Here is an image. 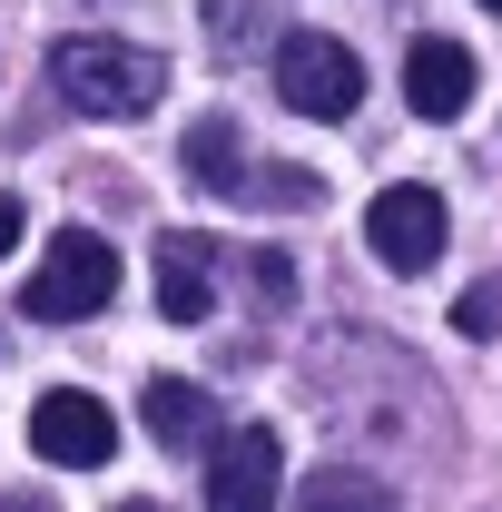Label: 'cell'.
Wrapping results in <instances>:
<instances>
[{
  "label": "cell",
  "instance_id": "1",
  "mask_svg": "<svg viewBox=\"0 0 502 512\" xmlns=\"http://www.w3.org/2000/svg\"><path fill=\"white\" fill-rule=\"evenodd\" d=\"M50 89H60L79 119H138L168 89V60L138 50V40H60L50 50Z\"/></svg>",
  "mask_w": 502,
  "mask_h": 512
},
{
  "label": "cell",
  "instance_id": "2",
  "mask_svg": "<svg viewBox=\"0 0 502 512\" xmlns=\"http://www.w3.org/2000/svg\"><path fill=\"white\" fill-rule=\"evenodd\" d=\"M109 296H119V247L89 237V227H60L50 256H40V276L20 286V306H30L40 325H79V316H99Z\"/></svg>",
  "mask_w": 502,
  "mask_h": 512
},
{
  "label": "cell",
  "instance_id": "3",
  "mask_svg": "<svg viewBox=\"0 0 502 512\" xmlns=\"http://www.w3.org/2000/svg\"><path fill=\"white\" fill-rule=\"evenodd\" d=\"M276 99H286L296 119H355L365 60H355L345 40H325V30H286V40H276Z\"/></svg>",
  "mask_w": 502,
  "mask_h": 512
},
{
  "label": "cell",
  "instance_id": "4",
  "mask_svg": "<svg viewBox=\"0 0 502 512\" xmlns=\"http://www.w3.org/2000/svg\"><path fill=\"white\" fill-rule=\"evenodd\" d=\"M365 247H375L394 276H424V266L443 256V197L414 188V178H404V188H384L375 207H365Z\"/></svg>",
  "mask_w": 502,
  "mask_h": 512
},
{
  "label": "cell",
  "instance_id": "5",
  "mask_svg": "<svg viewBox=\"0 0 502 512\" xmlns=\"http://www.w3.org/2000/svg\"><path fill=\"white\" fill-rule=\"evenodd\" d=\"M30 444H40V463L99 473V463L119 453V414H109L99 394H40V404H30Z\"/></svg>",
  "mask_w": 502,
  "mask_h": 512
},
{
  "label": "cell",
  "instance_id": "6",
  "mask_svg": "<svg viewBox=\"0 0 502 512\" xmlns=\"http://www.w3.org/2000/svg\"><path fill=\"white\" fill-rule=\"evenodd\" d=\"M276 483H286V444L266 424H237L207 463V512H276Z\"/></svg>",
  "mask_w": 502,
  "mask_h": 512
},
{
  "label": "cell",
  "instance_id": "7",
  "mask_svg": "<svg viewBox=\"0 0 502 512\" xmlns=\"http://www.w3.org/2000/svg\"><path fill=\"white\" fill-rule=\"evenodd\" d=\"M158 316L168 325H207L217 316V247L197 227H168L158 237Z\"/></svg>",
  "mask_w": 502,
  "mask_h": 512
},
{
  "label": "cell",
  "instance_id": "8",
  "mask_svg": "<svg viewBox=\"0 0 502 512\" xmlns=\"http://www.w3.org/2000/svg\"><path fill=\"white\" fill-rule=\"evenodd\" d=\"M473 79H483V69H473L463 40H414V50H404V109H414V119H463V109H473Z\"/></svg>",
  "mask_w": 502,
  "mask_h": 512
},
{
  "label": "cell",
  "instance_id": "9",
  "mask_svg": "<svg viewBox=\"0 0 502 512\" xmlns=\"http://www.w3.org/2000/svg\"><path fill=\"white\" fill-rule=\"evenodd\" d=\"M138 414H148V434H158L168 453H188V444H207V434H217V404H207L197 384H178V375H148Z\"/></svg>",
  "mask_w": 502,
  "mask_h": 512
},
{
  "label": "cell",
  "instance_id": "10",
  "mask_svg": "<svg viewBox=\"0 0 502 512\" xmlns=\"http://www.w3.org/2000/svg\"><path fill=\"white\" fill-rule=\"evenodd\" d=\"M306 512H394L375 473H355V463H315L306 473Z\"/></svg>",
  "mask_w": 502,
  "mask_h": 512
},
{
  "label": "cell",
  "instance_id": "11",
  "mask_svg": "<svg viewBox=\"0 0 502 512\" xmlns=\"http://www.w3.org/2000/svg\"><path fill=\"white\" fill-rule=\"evenodd\" d=\"M188 178H207V188L237 197V178H247V138H237L227 119H197L188 128Z\"/></svg>",
  "mask_w": 502,
  "mask_h": 512
},
{
  "label": "cell",
  "instance_id": "12",
  "mask_svg": "<svg viewBox=\"0 0 502 512\" xmlns=\"http://www.w3.org/2000/svg\"><path fill=\"white\" fill-rule=\"evenodd\" d=\"M247 276H256V306H296V256L286 247H256Z\"/></svg>",
  "mask_w": 502,
  "mask_h": 512
},
{
  "label": "cell",
  "instance_id": "13",
  "mask_svg": "<svg viewBox=\"0 0 502 512\" xmlns=\"http://www.w3.org/2000/svg\"><path fill=\"white\" fill-rule=\"evenodd\" d=\"M463 335H502V286H473L463 296Z\"/></svg>",
  "mask_w": 502,
  "mask_h": 512
},
{
  "label": "cell",
  "instance_id": "14",
  "mask_svg": "<svg viewBox=\"0 0 502 512\" xmlns=\"http://www.w3.org/2000/svg\"><path fill=\"white\" fill-rule=\"evenodd\" d=\"M20 247V197H0V256Z\"/></svg>",
  "mask_w": 502,
  "mask_h": 512
},
{
  "label": "cell",
  "instance_id": "15",
  "mask_svg": "<svg viewBox=\"0 0 502 512\" xmlns=\"http://www.w3.org/2000/svg\"><path fill=\"white\" fill-rule=\"evenodd\" d=\"M0 512H50V503H40V493H0Z\"/></svg>",
  "mask_w": 502,
  "mask_h": 512
},
{
  "label": "cell",
  "instance_id": "16",
  "mask_svg": "<svg viewBox=\"0 0 502 512\" xmlns=\"http://www.w3.org/2000/svg\"><path fill=\"white\" fill-rule=\"evenodd\" d=\"M119 512H158V503H119Z\"/></svg>",
  "mask_w": 502,
  "mask_h": 512
},
{
  "label": "cell",
  "instance_id": "17",
  "mask_svg": "<svg viewBox=\"0 0 502 512\" xmlns=\"http://www.w3.org/2000/svg\"><path fill=\"white\" fill-rule=\"evenodd\" d=\"M483 10H502V0H483Z\"/></svg>",
  "mask_w": 502,
  "mask_h": 512
}]
</instances>
